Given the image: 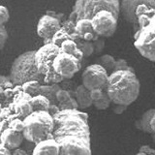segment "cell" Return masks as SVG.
Instances as JSON below:
<instances>
[{"instance_id": "cell-6", "label": "cell", "mask_w": 155, "mask_h": 155, "mask_svg": "<svg viewBox=\"0 0 155 155\" xmlns=\"http://www.w3.org/2000/svg\"><path fill=\"white\" fill-rule=\"evenodd\" d=\"M101 11H109L118 18L120 0H76L68 18L75 22L82 18L91 19Z\"/></svg>"}, {"instance_id": "cell-41", "label": "cell", "mask_w": 155, "mask_h": 155, "mask_svg": "<svg viewBox=\"0 0 155 155\" xmlns=\"http://www.w3.org/2000/svg\"><path fill=\"white\" fill-rule=\"evenodd\" d=\"M150 128H151L152 133L155 134V114H153L151 120H150Z\"/></svg>"}, {"instance_id": "cell-12", "label": "cell", "mask_w": 155, "mask_h": 155, "mask_svg": "<svg viewBox=\"0 0 155 155\" xmlns=\"http://www.w3.org/2000/svg\"><path fill=\"white\" fill-rule=\"evenodd\" d=\"M140 4L155 8V0H121L120 1V13L122 18L128 23H130L135 29L138 30V18L136 17V10Z\"/></svg>"}, {"instance_id": "cell-5", "label": "cell", "mask_w": 155, "mask_h": 155, "mask_svg": "<svg viewBox=\"0 0 155 155\" xmlns=\"http://www.w3.org/2000/svg\"><path fill=\"white\" fill-rule=\"evenodd\" d=\"M35 51H28L23 52L13 61L9 78L14 85H22L31 81H37L45 84L44 76L38 71L35 64Z\"/></svg>"}, {"instance_id": "cell-38", "label": "cell", "mask_w": 155, "mask_h": 155, "mask_svg": "<svg viewBox=\"0 0 155 155\" xmlns=\"http://www.w3.org/2000/svg\"><path fill=\"white\" fill-rule=\"evenodd\" d=\"M59 110H59V108H58V106H57V105H55V104H51L50 109H48V113L50 114L51 116H53L54 114H56Z\"/></svg>"}, {"instance_id": "cell-46", "label": "cell", "mask_w": 155, "mask_h": 155, "mask_svg": "<svg viewBox=\"0 0 155 155\" xmlns=\"http://www.w3.org/2000/svg\"><path fill=\"white\" fill-rule=\"evenodd\" d=\"M136 155H144V154H143V153H139V152H137V154Z\"/></svg>"}, {"instance_id": "cell-34", "label": "cell", "mask_w": 155, "mask_h": 155, "mask_svg": "<svg viewBox=\"0 0 155 155\" xmlns=\"http://www.w3.org/2000/svg\"><path fill=\"white\" fill-rule=\"evenodd\" d=\"M0 85H1L4 89L13 88L15 86L11 79L9 78V76H4V75H0Z\"/></svg>"}, {"instance_id": "cell-24", "label": "cell", "mask_w": 155, "mask_h": 155, "mask_svg": "<svg viewBox=\"0 0 155 155\" xmlns=\"http://www.w3.org/2000/svg\"><path fill=\"white\" fill-rule=\"evenodd\" d=\"M115 61L114 57L110 54H103L100 56L98 59H97V64L101 65L104 69L109 73V75L110 73H113L114 70V66H115Z\"/></svg>"}, {"instance_id": "cell-7", "label": "cell", "mask_w": 155, "mask_h": 155, "mask_svg": "<svg viewBox=\"0 0 155 155\" xmlns=\"http://www.w3.org/2000/svg\"><path fill=\"white\" fill-rule=\"evenodd\" d=\"M60 52V48L50 43L43 45L35 51V64L38 71L44 76L45 84H60L64 79L53 70V60Z\"/></svg>"}, {"instance_id": "cell-26", "label": "cell", "mask_w": 155, "mask_h": 155, "mask_svg": "<svg viewBox=\"0 0 155 155\" xmlns=\"http://www.w3.org/2000/svg\"><path fill=\"white\" fill-rule=\"evenodd\" d=\"M110 104H111V101H110V97H109L108 93H107V91L105 89V92H104L103 96H102V98L99 99L98 101L93 102V105L92 106H94L95 108L99 110H105L109 108V107L110 106Z\"/></svg>"}, {"instance_id": "cell-36", "label": "cell", "mask_w": 155, "mask_h": 155, "mask_svg": "<svg viewBox=\"0 0 155 155\" xmlns=\"http://www.w3.org/2000/svg\"><path fill=\"white\" fill-rule=\"evenodd\" d=\"M92 43H93V47H94V52L99 53V52H101L102 51L104 50V48H105V41L102 38L97 39L96 41L92 42Z\"/></svg>"}, {"instance_id": "cell-14", "label": "cell", "mask_w": 155, "mask_h": 155, "mask_svg": "<svg viewBox=\"0 0 155 155\" xmlns=\"http://www.w3.org/2000/svg\"><path fill=\"white\" fill-rule=\"evenodd\" d=\"M30 95L25 93V92H21V93L14 96L12 104H10L8 107L11 109L13 114L17 115V117L23 120L26 116L34 111L30 103Z\"/></svg>"}, {"instance_id": "cell-10", "label": "cell", "mask_w": 155, "mask_h": 155, "mask_svg": "<svg viewBox=\"0 0 155 155\" xmlns=\"http://www.w3.org/2000/svg\"><path fill=\"white\" fill-rule=\"evenodd\" d=\"M57 143L59 144V155H92L90 140L70 136Z\"/></svg>"}, {"instance_id": "cell-4", "label": "cell", "mask_w": 155, "mask_h": 155, "mask_svg": "<svg viewBox=\"0 0 155 155\" xmlns=\"http://www.w3.org/2000/svg\"><path fill=\"white\" fill-rule=\"evenodd\" d=\"M24 129L22 135L28 143L36 144L48 139H52L54 128L53 117L43 110L33 111L23 119Z\"/></svg>"}, {"instance_id": "cell-37", "label": "cell", "mask_w": 155, "mask_h": 155, "mask_svg": "<svg viewBox=\"0 0 155 155\" xmlns=\"http://www.w3.org/2000/svg\"><path fill=\"white\" fill-rule=\"evenodd\" d=\"M139 153H143L144 155H155V149L152 148L151 147H149V145H142L140 148H139Z\"/></svg>"}, {"instance_id": "cell-11", "label": "cell", "mask_w": 155, "mask_h": 155, "mask_svg": "<svg viewBox=\"0 0 155 155\" xmlns=\"http://www.w3.org/2000/svg\"><path fill=\"white\" fill-rule=\"evenodd\" d=\"M117 18L109 11H101L91 18V24L99 37L113 36L117 27Z\"/></svg>"}, {"instance_id": "cell-9", "label": "cell", "mask_w": 155, "mask_h": 155, "mask_svg": "<svg viewBox=\"0 0 155 155\" xmlns=\"http://www.w3.org/2000/svg\"><path fill=\"white\" fill-rule=\"evenodd\" d=\"M81 62L74 55L60 51L53 60V70L62 79L70 80L81 70Z\"/></svg>"}, {"instance_id": "cell-40", "label": "cell", "mask_w": 155, "mask_h": 155, "mask_svg": "<svg viewBox=\"0 0 155 155\" xmlns=\"http://www.w3.org/2000/svg\"><path fill=\"white\" fill-rule=\"evenodd\" d=\"M0 155H12V151L0 143Z\"/></svg>"}, {"instance_id": "cell-32", "label": "cell", "mask_w": 155, "mask_h": 155, "mask_svg": "<svg viewBox=\"0 0 155 155\" xmlns=\"http://www.w3.org/2000/svg\"><path fill=\"white\" fill-rule=\"evenodd\" d=\"M10 18V13L9 10L6 6L0 5V24L4 25L5 23H7L9 21Z\"/></svg>"}, {"instance_id": "cell-16", "label": "cell", "mask_w": 155, "mask_h": 155, "mask_svg": "<svg viewBox=\"0 0 155 155\" xmlns=\"http://www.w3.org/2000/svg\"><path fill=\"white\" fill-rule=\"evenodd\" d=\"M75 30L78 35L85 41L94 42L97 40V39L100 38L95 33L93 27H92L91 19H86V18L79 19V21L76 22Z\"/></svg>"}, {"instance_id": "cell-28", "label": "cell", "mask_w": 155, "mask_h": 155, "mask_svg": "<svg viewBox=\"0 0 155 155\" xmlns=\"http://www.w3.org/2000/svg\"><path fill=\"white\" fill-rule=\"evenodd\" d=\"M72 97H74V96L71 94V92L69 90H66V89H63V88L59 89L56 93L57 105L65 103V102H67L68 100H70Z\"/></svg>"}, {"instance_id": "cell-17", "label": "cell", "mask_w": 155, "mask_h": 155, "mask_svg": "<svg viewBox=\"0 0 155 155\" xmlns=\"http://www.w3.org/2000/svg\"><path fill=\"white\" fill-rule=\"evenodd\" d=\"M31 155H59V144L54 139H48L34 145Z\"/></svg>"}, {"instance_id": "cell-43", "label": "cell", "mask_w": 155, "mask_h": 155, "mask_svg": "<svg viewBox=\"0 0 155 155\" xmlns=\"http://www.w3.org/2000/svg\"><path fill=\"white\" fill-rule=\"evenodd\" d=\"M0 103L3 105L4 103V88L0 85Z\"/></svg>"}, {"instance_id": "cell-20", "label": "cell", "mask_w": 155, "mask_h": 155, "mask_svg": "<svg viewBox=\"0 0 155 155\" xmlns=\"http://www.w3.org/2000/svg\"><path fill=\"white\" fill-rule=\"evenodd\" d=\"M61 89V86L59 84H42L40 89H39L38 95H43L46 98L50 100L51 104L57 105L56 102V93L57 91Z\"/></svg>"}, {"instance_id": "cell-39", "label": "cell", "mask_w": 155, "mask_h": 155, "mask_svg": "<svg viewBox=\"0 0 155 155\" xmlns=\"http://www.w3.org/2000/svg\"><path fill=\"white\" fill-rule=\"evenodd\" d=\"M12 155H31V154H29L24 148L18 147L17 149H14L13 150V151H12Z\"/></svg>"}, {"instance_id": "cell-45", "label": "cell", "mask_w": 155, "mask_h": 155, "mask_svg": "<svg viewBox=\"0 0 155 155\" xmlns=\"http://www.w3.org/2000/svg\"><path fill=\"white\" fill-rule=\"evenodd\" d=\"M3 109V105L1 104V103H0V111H1V110Z\"/></svg>"}, {"instance_id": "cell-3", "label": "cell", "mask_w": 155, "mask_h": 155, "mask_svg": "<svg viewBox=\"0 0 155 155\" xmlns=\"http://www.w3.org/2000/svg\"><path fill=\"white\" fill-rule=\"evenodd\" d=\"M134 46L144 58L155 63V8H148L138 17Z\"/></svg>"}, {"instance_id": "cell-1", "label": "cell", "mask_w": 155, "mask_h": 155, "mask_svg": "<svg viewBox=\"0 0 155 155\" xmlns=\"http://www.w3.org/2000/svg\"><path fill=\"white\" fill-rule=\"evenodd\" d=\"M105 89L111 103L128 107L138 99L140 84L135 71H114L109 75Z\"/></svg>"}, {"instance_id": "cell-35", "label": "cell", "mask_w": 155, "mask_h": 155, "mask_svg": "<svg viewBox=\"0 0 155 155\" xmlns=\"http://www.w3.org/2000/svg\"><path fill=\"white\" fill-rule=\"evenodd\" d=\"M105 92V88H98V89H93V90H90V97L93 102L95 101H98L99 99L102 98Z\"/></svg>"}, {"instance_id": "cell-19", "label": "cell", "mask_w": 155, "mask_h": 155, "mask_svg": "<svg viewBox=\"0 0 155 155\" xmlns=\"http://www.w3.org/2000/svg\"><path fill=\"white\" fill-rule=\"evenodd\" d=\"M154 114L155 109H149L145 110L142 114V116H140V118L136 121V127L144 133L152 134L151 128H150V120H151Z\"/></svg>"}, {"instance_id": "cell-25", "label": "cell", "mask_w": 155, "mask_h": 155, "mask_svg": "<svg viewBox=\"0 0 155 155\" xmlns=\"http://www.w3.org/2000/svg\"><path fill=\"white\" fill-rule=\"evenodd\" d=\"M42 84L37 81H27L25 84H22V89L23 92L29 94L31 97L36 96L39 93V89H40Z\"/></svg>"}, {"instance_id": "cell-8", "label": "cell", "mask_w": 155, "mask_h": 155, "mask_svg": "<svg viewBox=\"0 0 155 155\" xmlns=\"http://www.w3.org/2000/svg\"><path fill=\"white\" fill-rule=\"evenodd\" d=\"M109 73L101 65L94 63L88 65L81 74V82L89 91L98 88H105L108 81Z\"/></svg>"}, {"instance_id": "cell-21", "label": "cell", "mask_w": 155, "mask_h": 155, "mask_svg": "<svg viewBox=\"0 0 155 155\" xmlns=\"http://www.w3.org/2000/svg\"><path fill=\"white\" fill-rule=\"evenodd\" d=\"M71 39L73 41L76 42V44L78 45V48H80V51L82 52V54H84V57H88L94 53V47H93V43L92 42L84 40V39L81 38L76 32L73 33L71 35Z\"/></svg>"}, {"instance_id": "cell-15", "label": "cell", "mask_w": 155, "mask_h": 155, "mask_svg": "<svg viewBox=\"0 0 155 155\" xmlns=\"http://www.w3.org/2000/svg\"><path fill=\"white\" fill-rule=\"evenodd\" d=\"M24 140V137L22 133L16 132L10 128H7L5 131L0 134V143L3 144L11 151L14 149L21 147Z\"/></svg>"}, {"instance_id": "cell-31", "label": "cell", "mask_w": 155, "mask_h": 155, "mask_svg": "<svg viewBox=\"0 0 155 155\" xmlns=\"http://www.w3.org/2000/svg\"><path fill=\"white\" fill-rule=\"evenodd\" d=\"M120 70H129V71H134L132 67H130L128 65L127 61L123 58H119L115 61V66H114V71H120Z\"/></svg>"}, {"instance_id": "cell-33", "label": "cell", "mask_w": 155, "mask_h": 155, "mask_svg": "<svg viewBox=\"0 0 155 155\" xmlns=\"http://www.w3.org/2000/svg\"><path fill=\"white\" fill-rule=\"evenodd\" d=\"M8 39V31L6 27L2 24H0V51L4 48L5 44L7 42Z\"/></svg>"}, {"instance_id": "cell-30", "label": "cell", "mask_w": 155, "mask_h": 155, "mask_svg": "<svg viewBox=\"0 0 155 155\" xmlns=\"http://www.w3.org/2000/svg\"><path fill=\"white\" fill-rule=\"evenodd\" d=\"M61 28L64 29V30L71 36L73 33L76 32V30H75L76 22L71 21V19H69V18H67V19H65V21H63L61 22Z\"/></svg>"}, {"instance_id": "cell-18", "label": "cell", "mask_w": 155, "mask_h": 155, "mask_svg": "<svg viewBox=\"0 0 155 155\" xmlns=\"http://www.w3.org/2000/svg\"><path fill=\"white\" fill-rule=\"evenodd\" d=\"M74 98L77 101V104L79 106V110H84L93 105L90 97V91L85 88V87L81 84L78 85L74 90Z\"/></svg>"}, {"instance_id": "cell-13", "label": "cell", "mask_w": 155, "mask_h": 155, "mask_svg": "<svg viewBox=\"0 0 155 155\" xmlns=\"http://www.w3.org/2000/svg\"><path fill=\"white\" fill-rule=\"evenodd\" d=\"M61 28V22L57 18L48 15L40 18L37 24V34L44 40V45L51 43L53 35Z\"/></svg>"}, {"instance_id": "cell-2", "label": "cell", "mask_w": 155, "mask_h": 155, "mask_svg": "<svg viewBox=\"0 0 155 155\" xmlns=\"http://www.w3.org/2000/svg\"><path fill=\"white\" fill-rule=\"evenodd\" d=\"M54 128L52 139L56 142L65 137H80L90 140L88 114L80 110H63L52 116Z\"/></svg>"}, {"instance_id": "cell-23", "label": "cell", "mask_w": 155, "mask_h": 155, "mask_svg": "<svg viewBox=\"0 0 155 155\" xmlns=\"http://www.w3.org/2000/svg\"><path fill=\"white\" fill-rule=\"evenodd\" d=\"M30 103L32 105L33 110H43V111H48L51 106V102L48 98H46L43 95H36L31 97Z\"/></svg>"}, {"instance_id": "cell-27", "label": "cell", "mask_w": 155, "mask_h": 155, "mask_svg": "<svg viewBox=\"0 0 155 155\" xmlns=\"http://www.w3.org/2000/svg\"><path fill=\"white\" fill-rule=\"evenodd\" d=\"M68 39H71V36L64 30V29L60 28L59 30L53 35V37L51 39V43L58 46V47H60L61 44L64 41L68 40Z\"/></svg>"}, {"instance_id": "cell-22", "label": "cell", "mask_w": 155, "mask_h": 155, "mask_svg": "<svg viewBox=\"0 0 155 155\" xmlns=\"http://www.w3.org/2000/svg\"><path fill=\"white\" fill-rule=\"evenodd\" d=\"M59 48H60V51L68 53V54H71V55H74L81 62L84 58L82 52L80 51V48H78V45L76 44V42L73 41L72 39H68V40L64 41L61 44V46Z\"/></svg>"}, {"instance_id": "cell-42", "label": "cell", "mask_w": 155, "mask_h": 155, "mask_svg": "<svg viewBox=\"0 0 155 155\" xmlns=\"http://www.w3.org/2000/svg\"><path fill=\"white\" fill-rule=\"evenodd\" d=\"M115 106H116V109L114 110V113H116V114L123 113V110L126 109V107H124V106H117V105H115Z\"/></svg>"}, {"instance_id": "cell-29", "label": "cell", "mask_w": 155, "mask_h": 155, "mask_svg": "<svg viewBox=\"0 0 155 155\" xmlns=\"http://www.w3.org/2000/svg\"><path fill=\"white\" fill-rule=\"evenodd\" d=\"M9 128L14 130V131H16V132L22 133L23 129H24V122H23V120L21 119V118H18V117L14 118L11 121V122H10Z\"/></svg>"}, {"instance_id": "cell-44", "label": "cell", "mask_w": 155, "mask_h": 155, "mask_svg": "<svg viewBox=\"0 0 155 155\" xmlns=\"http://www.w3.org/2000/svg\"><path fill=\"white\" fill-rule=\"evenodd\" d=\"M150 135H151V137H152V139H153V140H154V143H155V134L152 133V134H150Z\"/></svg>"}]
</instances>
